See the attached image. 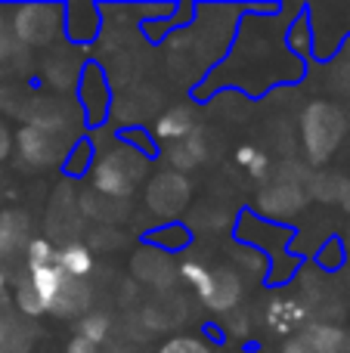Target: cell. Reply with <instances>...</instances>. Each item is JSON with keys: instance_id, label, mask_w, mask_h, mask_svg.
<instances>
[{"instance_id": "obj_9", "label": "cell", "mask_w": 350, "mask_h": 353, "mask_svg": "<svg viewBox=\"0 0 350 353\" xmlns=\"http://www.w3.org/2000/svg\"><path fill=\"white\" fill-rule=\"evenodd\" d=\"M25 282H28L31 292L37 294V301L43 304V310L50 313V307H53L59 288L65 285V273H62L56 263H43V267H28V276H25Z\"/></svg>"}, {"instance_id": "obj_20", "label": "cell", "mask_w": 350, "mask_h": 353, "mask_svg": "<svg viewBox=\"0 0 350 353\" xmlns=\"http://www.w3.org/2000/svg\"><path fill=\"white\" fill-rule=\"evenodd\" d=\"M25 263L28 267H43V263H56V248L47 239H28L25 245Z\"/></svg>"}, {"instance_id": "obj_4", "label": "cell", "mask_w": 350, "mask_h": 353, "mask_svg": "<svg viewBox=\"0 0 350 353\" xmlns=\"http://www.w3.org/2000/svg\"><path fill=\"white\" fill-rule=\"evenodd\" d=\"M62 28V6H19L12 12V34L25 47H43Z\"/></svg>"}, {"instance_id": "obj_6", "label": "cell", "mask_w": 350, "mask_h": 353, "mask_svg": "<svg viewBox=\"0 0 350 353\" xmlns=\"http://www.w3.org/2000/svg\"><path fill=\"white\" fill-rule=\"evenodd\" d=\"M239 301H242L239 273H233V270H227V267L211 270V288H208V294H205L202 304L214 313H229V310L239 307Z\"/></svg>"}, {"instance_id": "obj_16", "label": "cell", "mask_w": 350, "mask_h": 353, "mask_svg": "<svg viewBox=\"0 0 350 353\" xmlns=\"http://www.w3.org/2000/svg\"><path fill=\"white\" fill-rule=\"evenodd\" d=\"M155 353H217V350L198 335H174Z\"/></svg>"}, {"instance_id": "obj_23", "label": "cell", "mask_w": 350, "mask_h": 353, "mask_svg": "<svg viewBox=\"0 0 350 353\" xmlns=\"http://www.w3.org/2000/svg\"><path fill=\"white\" fill-rule=\"evenodd\" d=\"M10 152H12V137H10V130H6V124L0 121V161L10 159Z\"/></svg>"}, {"instance_id": "obj_7", "label": "cell", "mask_w": 350, "mask_h": 353, "mask_svg": "<svg viewBox=\"0 0 350 353\" xmlns=\"http://www.w3.org/2000/svg\"><path fill=\"white\" fill-rule=\"evenodd\" d=\"M78 97H81V112L90 124H96L99 118H105V109H109V87H105V78L99 74L96 65H87L84 74L78 81Z\"/></svg>"}, {"instance_id": "obj_19", "label": "cell", "mask_w": 350, "mask_h": 353, "mask_svg": "<svg viewBox=\"0 0 350 353\" xmlns=\"http://www.w3.org/2000/svg\"><path fill=\"white\" fill-rule=\"evenodd\" d=\"M236 161H239L242 168H245L251 176H267V171H270V159H267L260 149L254 146H239V152H236Z\"/></svg>"}, {"instance_id": "obj_10", "label": "cell", "mask_w": 350, "mask_h": 353, "mask_svg": "<svg viewBox=\"0 0 350 353\" xmlns=\"http://www.w3.org/2000/svg\"><path fill=\"white\" fill-rule=\"evenodd\" d=\"M304 344H307L313 353H341L347 344V335L338 329V325L329 323H307L301 332H298Z\"/></svg>"}, {"instance_id": "obj_25", "label": "cell", "mask_w": 350, "mask_h": 353, "mask_svg": "<svg viewBox=\"0 0 350 353\" xmlns=\"http://www.w3.org/2000/svg\"><path fill=\"white\" fill-rule=\"evenodd\" d=\"M6 329H10V325H6L3 313H0V347H3V338H6Z\"/></svg>"}, {"instance_id": "obj_22", "label": "cell", "mask_w": 350, "mask_h": 353, "mask_svg": "<svg viewBox=\"0 0 350 353\" xmlns=\"http://www.w3.org/2000/svg\"><path fill=\"white\" fill-rule=\"evenodd\" d=\"M65 353H99V347L96 344H90V341H84V338L72 335V341L65 344Z\"/></svg>"}, {"instance_id": "obj_2", "label": "cell", "mask_w": 350, "mask_h": 353, "mask_svg": "<svg viewBox=\"0 0 350 353\" xmlns=\"http://www.w3.org/2000/svg\"><path fill=\"white\" fill-rule=\"evenodd\" d=\"M304 149L313 161H326L329 155L338 149L341 137H344V115L335 109L332 103H313L304 112L301 124Z\"/></svg>"}, {"instance_id": "obj_15", "label": "cell", "mask_w": 350, "mask_h": 353, "mask_svg": "<svg viewBox=\"0 0 350 353\" xmlns=\"http://www.w3.org/2000/svg\"><path fill=\"white\" fill-rule=\"evenodd\" d=\"M180 279L196 292L198 301H205V294H208V288H211V267H205V263H198V261H183L180 263Z\"/></svg>"}, {"instance_id": "obj_5", "label": "cell", "mask_w": 350, "mask_h": 353, "mask_svg": "<svg viewBox=\"0 0 350 353\" xmlns=\"http://www.w3.org/2000/svg\"><path fill=\"white\" fill-rule=\"evenodd\" d=\"M189 201V183L183 174L177 171H161L158 176H152L146 189V205L155 217H177Z\"/></svg>"}, {"instance_id": "obj_8", "label": "cell", "mask_w": 350, "mask_h": 353, "mask_svg": "<svg viewBox=\"0 0 350 353\" xmlns=\"http://www.w3.org/2000/svg\"><path fill=\"white\" fill-rule=\"evenodd\" d=\"M90 307V288H87V279H65V285L59 288L50 313L59 319H81Z\"/></svg>"}, {"instance_id": "obj_21", "label": "cell", "mask_w": 350, "mask_h": 353, "mask_svg": "<svg viewBox=\"0 0 350 353\" xmlns=\"http://www.w3.org/2000/svg\"><path fill=\"white\" fill-rule=\"evenodd\" d=\"M16 236H19V223H3V220H0V254L16 251V242H12Z\"/></svg>"}, {"instance_id": "obj_13", "label": "cell", "mask_w": 350, "mask_h": 353, "mask_svg": "<svg viewBox=\"0 0 350 353\" xmlns=\"http://www.w3.org/2000/svg\"><path fill=\"white\" fill-rule=\"evenodd\" d=\"M165 155H167V161L177 168V174H183V171H189V168H196L198 161L205 159V143H202V134H198V128L192 130L186 140L174 143V146L167 149Z\"/></svg>"}, {"instance_id": "obj_3", "label": "cell", "mask_w": 350, "mask_h": 353, "mask_svg": "<svg viewBox=\"0 0 350 353\" xmlns=\"http://www.w3.org/2000/svg\"><path fill=\"white\" fill-rule=\"evenodd\" d=\"M62 130L53 121H34L22 124V130L16 134V149L31 168H47L53 161H59V155H65V149H59Z\"/></svg>"}, {"instance_id": "obj_1", "label": "cell", "mask_w": 350, "mask_h": 353, "mask_svg": "<svg viewBox=\"0 0 350 353\" xmlns=\"http://www.w3.org/2000/svg\"><path fill=\"white\" fill-rule=\"evenodd\" d=\"M149 168V159L134 146H115L112 152L93 159L90 176L96 192L109 195V199H127L136 189V183L143 180Z\"/></svg>"}, {"instance_id": "obj_11", "label": "cell", "mask_w": 350, "mask_h": 353, "mask_svg": "<svg viewBox=\"0 0 350 353\" xmlns=\"http://www.w3.org/2000/svg\"><path fill=\"white\" fill-rule=\"evenodd\" d=\"M56 267L65 273V279H87L93 273V254L87 245L72 242L65 248H56Z\"/></svg>"}, {"instance_id": "obj_12", "label": "cell", "mask_w": 350, "mask_h": 353, "mask_svg": "<svg viewBox=\"0 0 350 353\" xmlns=\"http://www.w3.org/2000/svg\"><path fill=\"white\" fill-rule=\"evenodd\" d=\"M192 130H196V118H192V112L186 109V105L165 112V115L155 121V137L165 140V143H171V146L180 143V140H186Z\"/></svg>"}, {"instance_id": "obj_27", "label": "cell", "mask_w": 350, "mask_h": 353, "mask_svg": "<svg viewBox=\"0 0 350 353\" xmlns=\"http://www.w3.org/2000/svg\"><path fill=\"white\" fill-rule=\"evenodd\" d=\"M3 31H6V19H3V10H0V37H3Z\"/></svg>"}, {"instance_id": "obj_24", "label": "cell", "mask_w": 350, "mask_h": 353, "mask_svg": "<svg viewBox=\"0 0 350 353\" xmlns=\"http://www.w3.org/2000/svg\"><path fill=\"white\" fill-rule=\"evenodd\" d=\"M279 353H313V350H310V347H307V344H304V341H301V338H298V335H295V338H291V341H289V344H285V347H282V350H279Z\"/></svg>"}, {"instance_id": "obj_26", "label": "cell", "mask_w": 350, "mask_h": 353, "mask_svg": "<svg viewBox=\"0 0 350 353\" xmlns=\"http://www.w3.org/2000/svg\"><path fill=\"white\" fill-rule=\"evenodd\" d=\"M3 294H6V273L0 270V298H3Z\"/></svg>"}, {"instance_id": "obj_17", "label": "cell", "mask_w": 350, "mask_h": 353, "mask_svg": "<svg viewBox=\"0 0 350 353\" xmlns=\"http://www.w3.org/2000/svg\"><path fill=\"white\" fill-rule=\"evenodd\" d=\"M12 304H16V310L22 313L25 319H37V316H43V313H47V310H43V304L37 301V294L31 292V285H28L25 279L16 285V294H12Z\"/></svg>"}, {"instance_id": "obj_14", "label": "cell", "mask_w": 350, "mask_h": 353, "mask_svg": "<svg viewBox=\"0 0 350 353\" xmlns=\"http://www.w3.org/2000/svg\"><path fill=\"white\" fill-rule=\"evenodd\" d=\"M109 332H112V319L105 313H84L81 319H74V335L96 344V347L109 338Z\"/></svg>"}, {"instance_id": "obj_18", "label": "cell", "mask_w": 350, "mask_h": 353, "mask_svg": "<svg viewBox=\"0 0 350 353\" xmlns=\"http://www.w3.org/2000/svg\"><path fill=\"white\" fill-rule=\"evenodd\" d=\"M152 242L158 245V248H165V251H183L186 242H189V232H186L180 223H165L152 236Z\"/></svg>"}]
</instances>
